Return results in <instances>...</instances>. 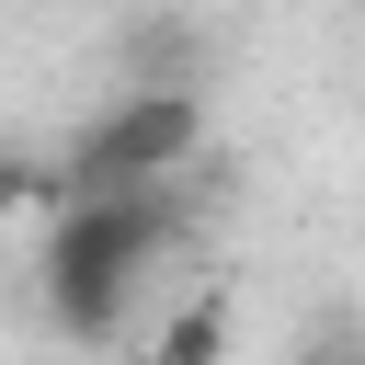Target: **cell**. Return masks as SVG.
Masks as SVG:
<instances>
[{"label":"cell","instance_id":"cell-1","mask_svg":"<svg viewBox=\"0 0 365 365\" xmlns=\"http://www.w3.org/2000/svg\"><path fill=\"white\" fill-rule=\"evenodd\" d=\"M171 251H182V182H91V194H57V228H46V262H34L46 331L57 342H114Z\"/></svg>","mask_w":365,"mask_h":365},{"label":"cell","instance_id":"cell-2","mask_svg":"<svg viewBox=\"0 0 365 365\" xmlns=\"http://www.w3.org/2000/svg\"><path fill=\"white\" fill-rule=\"evenodd\" d=\"M205 160V91L194 80H137V91H114L80 137H68V194H91V182H182Z\"/></svg>","mask_w":365,"mask_h":365},{"label":"cell","instance_id":"cell-3","mask_svg":"<svg viewBox=\"0 0 365 365\" xmlns=\"http://www.w3.org/2000/svg\"><path fill=\"white\" fill-rule=\"evenodd\" d=\"M228 342H240V308L205 285V297H182V308L148 331V365H228Z\"/></svg>","mask_w":365,"mask_h":365},{"label":"cell","instance_id":"cell-4","mask_svg":"<svg viewBox=\"0 0 365 365\" xmlns=\"http://www.w3.org/2000/svg\"><path fill=\"white\" fill-rule=\"evenodd\" d=\"M57 194H68V171H57V160L0 148V217H34V205H57Z\"/></svg>","mask_w":365,"mask_h":365},{"label":"cell","instance_id":"cell-5","mask_svg":"<svg viewBox=\"0 0 365 365\" xmlns=\"http://www.w3.org/2000/svg\"><path fill=\"white\" fill-rule=\"evenodd\" d=\"M285 365H365V319H319V331H308Z\"/></svg>","mask_w":365,"mask_h":365},{"label":"cell","instance_id":"cell-6","mask_svg":"<svg viewBox=\"0 0 365 365\" xmlns=\"http://www.w3.org/2000/svg\"><path fill=\"white\" fill-rule=\"evenodd\" d=\"M354 11H365V0H354Z\"/></svg>","mask_w":365,"mask_h":365}]
</instances>
